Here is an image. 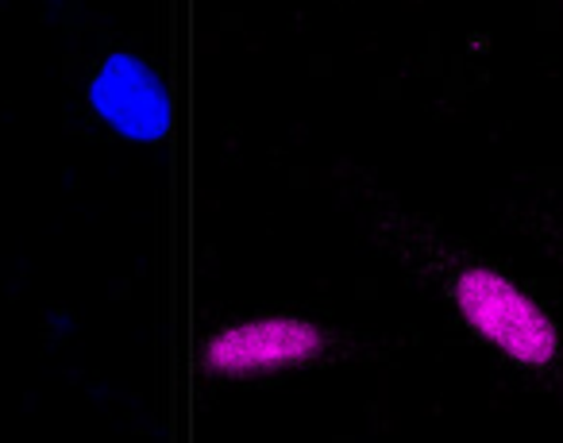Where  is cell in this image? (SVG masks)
<instances>
[{
	"mask_svg": "<svg viewBox=\"0 0 563 443\" xmlns=\"http://www.w3.org/2000/svg\"><path fill=\"white\" fill-rule=\"evenodd\" d=\"M89 101L104 117V124L128 140H163L170 132V97L163 81L151 74V66L132 55L104 58L89 89Z\"/></svg>",
	"mask_w": 563,
	"mask_h": 443,
	"instance_id": "cell-1",
	"label": "cell"
},
{
	"mask_svg": "<svg viewBox=\"0 0 563 443\" xmlns=\"http://www.w3.org/2000/svg\"><path fill=\"white\" fill-rule=\"evenodd\" d=\"M317 351V328L306 320H258L232 332L217 335L209 343V366L224 374L243 370H271L309 358Z\"/></svg>",
	"mask_w": 563,
	"mask_h": 443,
	"instance_id": "cell-2",
	"label": "cell"
},
{
	"mask_svg": "<svg viewBox=\"0 0 563 443\" xmlns=\"http://www.w3.org/2000/svg\"><path fill=\"white\" fill-rule=\"evenodd\" d=\"M529 232H532V240L540 243V251L555 263V270H560V278H563V204L532 212Z\"/></svg>",
	"mask_w": 563,
	"mask_h": 443,
	"instance_id": "cell-3",
	"label": "cell"
},
{
	"mask_svg": "<svg viewBox=\"0 0 563 443\" xmlns=\"http://www.w3.org/2000/svg\"><path fill=\"white\" fill-rule=\"evenodd\" d=\"M560 9H563V0H560Z\"/></svg>",
	"mask_w": 563,
	"mask_h": 443,
	"instance_id": "cell-4",
	"label": "cell"
}]
</instances>
